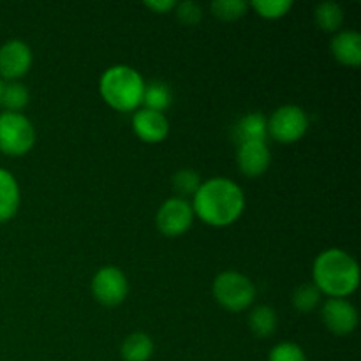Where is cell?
<instances>
[{
    "label": "cell",
    "instance_id": "cell-15",
    "mask_svg": "<svg viewBox=\"0 0 361 361\" xmlns=\"http://www.w3.org/2000/svg\"><path fill=\"white\" fill-rule=\"evenodd\" d=\"M267 136L268 120L261 113H249L236 126L238 145L245 143V141H267Z\"/></svg>",
    "mask_w": 361,
    "mask_h": 361
},
{
    "label": "cell",
    "instance_id": "cell-8",
    "mask_svg": "<svg viewBox=\"0 0 361 361\" xmlns=\"http://www.w3.org/2000/svg\"><path fill=\"white\" fill-rule=\"evenodd\" d=\"M129 286L127 279L116 267H104L92 281V293L95 300L106 307H115L126 300Z\"/></svg>",
    "mask_w": 361,
    "mask_h": 361
},
{
    "label": "cell",
    "instance_id": "cell-23",
    "mask_svg": "<svg viewBox=\"0 0 361 361\" xmlns=\"http://www.w3.org/2000/svg\"><path fill=\"white\" fill-rule=\"evenodd\" d=\"M247 7L249 4L243 2V0H215L212 4V11H214L215 16L219 20H226V21H233L238 20L245 14Z\"/></svg>",
    "mask_w": 361,
    "mask_h": 361
},
{
    "label": "cell",
    "instance_id": "cell-19",
    "mask_svg": "<svg viewBox=\"0 0 361 361\" xmlns=\"http://www.w3.org/2000/svg\"><path fill=\"white\" fill-rule=\"evenodd\" d=\"M316 23L324 32H337L344 23V11L335 2H323L316 7Z\"/></svg>",
    "mask_w": 361,
    "mask_h": 361
},
{
    "label": "cell",
    "instance_id": "cell-10",
    "mask_svg": "<svg viewBox=\"0 0 361 361\" xmlns=\"http://www.w3.org/2000/svg\"><path fill=\"white\" fill-rule=\"evenodd\" d=\"M323 321L335 335H349L358 326V312L344 298H330L323 307Z\"/></svg>",
    "mask_w": 361,
    "mask_h": 361
},
{
    "label": "cell",
    "instance_id": "cell-27",
    "mask_svg": "<svg viewBox=\"0 0 361 361\" xmlns=\"http://www.w3.org/2000/svg\"><path fill=\"white\" fill-rule=\"evenodd\" d=\"M145 6L148 7V9L155 11V13H168V11L175 9L176 7V2H173V0H148V2H145Z\"/></svg>",
    "mask_w": 361,
    "mask_h": 361
},
{
    "label": "cell",
    "instance_id": "cell-22",
    "mask_svg": "<svg viewBox=\"0 0 361 361\" xmlns=\"http://www.w3.org/2000/svg\"><path fill=\"white\" fill-rule=\"evenodd\" d=\"M201 178L194 169H182L173 175V189L180 196H194L201 187Z\"/></svg>",
    "mask_w": 361,
    "mask_h": 361
},
{
    "label": "cell",
    "instance_id": "cell-14",
    "mask_svg": "<svg viewBox=\"0 0 361 361\" xmlns=\"http://www.w3.org/2000/svg\"><path fill=\"white\" fill-rule=\"evenodd\" d=\"M20 207V187L6 169H0V222H6L16 215Z\"/></svg>",
    "mask_w": 361,
    "mask_h": 361
},
{
    "label": "cell",
    "instance_id": "cell-9",
    "mask_svg": "<svg viewBox=\"0 0 361 361\" xmlns=\"http://www.w3.org/2000/svg\"><path fill=\"white\" fill-rule=\"evenodd\" d=\"M32 66V51L23 41H7L0 48V76L6 80H18L25 76Z\"/></svg>",
    "mask_w": 361,
    "mask_h": 361
},
{
    "label": "cell",
    "instance_id": "cell-4",
    "mask_svg": "<svg viewBox=\"0 0 361 361\" xmlns=\"http://www.w3.org/2000/svg\"><path fill=\"white\" fill-rule=\"evenodd\" d=\"M214 296L229 312H242L252 305L256 288L252 281L238 271H224L214 281Z\"/></svg>",
    "mask_w": 361,
    "mask_h": 361
},
{
    "label": "cell",
    "instance_id": "cell-13",
    "mask_svg": "<svg viewBox=\"0 0 361 361\" xmlns=\"http://www.w3.org/2000/svg\"><path fill=\"white\" fill-rule=\"evenodd\" d=\"M331 53L335 60L344 66L358 67L361 63V35L355 30L338 32L331 41Z\"/></svg>",
    "mask_w": 361,
    "mask_h": 361
},
{
    "label": "cell",
    "instance_id": "cell-26",
    "mask_svg": "<svg viewBox=\"0 0 361 361\" xmlns=\"http://www.w3.org/2000/svg\"><path fill=\"white\" fill-rule=\"evenodd\" d=\"M176 18L182 21L183 25H197L203 18V11H201L200 4L187 0V2L176 4Z\"/></svg>",
    "mask_w": 361,
    "mask_h": 361
},
{
    "label": "cell",
    "instance_id": "cell-11",
    "mask_svg": "<svg viewBox=\"0 0 361 361\" xmlns=\"http://www.w3.org/2000/svg\"><path fill=\"white\" fill-rule=\"evenodd\" d=\"M270 159V148L267 141H245L238 145L236 162L240 171L245 176H259L267 173Z\"/></svg>",
    "mask_w": 361,
    "mask_h": 361
},
{
    "label": "cell",
    "instance_id": "cell-5",
    "mask_svg": "<svg viewBox=\"0 0 361 361\" xmlns=\"http://www.w3.org/2000/svg\"><path fill=\"white\" fill-rule=\"evenodd\" d=\"M35 141L30 120L21 113L6 111L0 115V152L11 157L27 154Z\"/></svg>",
    "mask_w": 361,
    "mask_h": 361
},
{
    "label": "cell",
    "instance_id": "cell-21",
    "mask_svg": "<svg viewBox=\"0 0 361 361\" xmlns=\"http://www.w3.org/2000/svg\"><path fill=\"white\" fill-rule=\"evenodd\" d=\"M321 293L314 284H302L293 293V305L298 312L309 314L319 305Z\"/></svg>",
    "mask_w": 361,
    "mask_h": 361
},
{
    "label": "cell",
    "instance_id": "cell-18",
    "mask_svg": "<svg viewBox=\"0 0 361 361\" xmlns=\"http://www.w3.org/2000/svg\"><path fill=\"white\" fill-rule=\"evenodd\" d=\"M171 88L166 83H162V81H154V83L150 85H145L143 102H141V104L147 106V109L162 113L169 104H171Z\"/></svg>",
    "mask_w": 361,
    "mask_h": 361
},
{
    "label": "cell",
    "instance_id": "cell-20",
    "mask_svg": "<svg viewBox=\"0 0 361 361\" xmlns=\"http://www.w3.org/2000/svg\"><path fill=\"white\" fill-rule=\"evenodd\" d=\"M28 95L27 87H23L21 83H7L4 85L2 99H0V104L11 113H18L20 109H23L28 104Z\"/></svg>",
    "mask_w": 361,
    "mask_h": 361
},
{
    "label": "cell",
    "instance_id": "cell-7",
    "mask_svg": "<svg viewBox=\"0 0 361 361\" xmlns=\"http://www.w3.org/2000/svg\"><path fill=\"white\" fill-rule=\"evenodd\" d=\"M192 204L185 197H171L164 201L157 214V228L166 236H180L192 226Z\"/></svg>",
    "mask_w": 361,
    "mask_h": 361
},
{
    "label": "cell",
    "instance_id": "cell-17",
    "mask_svg": "<svg viewBox=\"0 0 361 361\" xmlns=\"http://www.w3.org/2000/svg\"><path fill=\"white\" fill-rule=\"evenodd\" d=\"M249 328L259 338H267L277 330V314L268 305L256 307L249 316Z\"/></svg>",
    "mask_w": 361,
    "mask_h": 361
},
{
    "label": "cell",
    "instance_id": "cell-24",
    "mask_svg": "<svg viewBox=\"0 0 361 361\" xmlns=\"http://www.w3.org/2000/svg\"><path fill=\"white\" fill-rule=\"evenodd\" d=\"M250 6L256 9L259 16L268 18V20H277L288 14V11L293 7L291 0H254Z\"/></svg>",
    "mask_w": 361,
    "mask_h": 361
},
{
    "label": "cell",
    "instance_id": "cell-1",
    "mask_svg": "<svg viewBox=\"0 0 361 361\" xmlns=\"http://www.w3.org/2000/svg\"><path fill=\"white\" fill-rule=\"evenodd\" d=\"M243 207L245 197L242 189L229 178L208 180L194 194V214L215 228L233 224L242 215Z\"/></svg>",
    "mask_w": 361,
    "mask_h": 361
},
{
    "label": "cell",
    "instance_id": "cell-3",
    "mask_svg": "<svg viewBox=\"0 0 361 361\" xmlns=\"http://www.w3.org/2000/svg\"><path fill=\"white\" fill-rule=\"evenodd\" d=\"M102 99L116 111H133L143 102L145 81L129 66H113L99 81Z\"/></svg>",
    "mask_w": 361,
    "mask_h": 361
},
{
    "label": "cell",
    "instance_id": "cell-28",
    "mask_svg": "<svg viewBox=\"0 0 361 361\" xmlns=\"http://www.w3.org/2000/svg\"><path fill=\"white\" fill-rule=\"evenodd\" d=\"M2 92H4V83L0 81V99H2Z\"/></svg>",
    "mask_w": 361,
    "mask_h": 361
},
{
    "label": "cell",
    "instance_id": "cell-25",
    "mask_svg": "<svg viewBox=\"0 0 361 361\" xmlns=\"http://www.w3.org/2000/svg\"><path fill=\"white\" fill-rule=\"evenodd\" d=\"M268 361H307L305 353L293 342H282L270 351Z\"/></svg>",
    "mask_w": 361,
    "mask_h": 361
},
{
    "label": "cell",
    "instance_id": "cell-16",
    "mask_svg": "<svg viewBox=\"0 0 361 361\" xmlns=\"http://www.w3.org/2000/svg\"><path fill=\"white\" fill-rule=\"evenodd\" d=\"M154 355V342L147 334H130L122 344V358L126 361H148Z\"/></svg>",
    "mask_w": 361,
    "mask_h": 361
},
{
    "label": "cell",
    "instance_id": "cell-2",
    "mask_svg": "<svg viewBox=\"0 0 361 361\" xmlns=\"http://www.w3.org/2000/svg\"><path fill=\"white\" fill-rule=\"evenodd\" d=\"M314 286L331 298H344L356 291L360 284V268L355 257L345 250L328 249L314 261Z\"/></svg>",
    "mask_w": 361,
    "mask_h": 361
},
{
    "label": "cell",
    "instance_id": "cell-6",
    "mask_svg": "<svg viewBox=\"0 0 361 361\" xmlns=\"http://www.w3.org/2000/svg\"><path fill=\"white\" fill-rule=\"evenodd\" d=\"M309 129V116L300 106H282L268 120V134L279 143H295L305 136Z\"/></svg>",
    "mask_w": 361,
    "mask_h": 361
},
{
    "label": "cell",
    "instance_id": "cell-12",
    "mask_svg": "<svg viewBox=\"0 0 361 361\" xmlns=\"http://www.w3.org/2000/svg\"><path fill=\"white\" fill-rule=\"evenodd\" d=\"M133 127L136 136L145 143H161L169 133V123L164 113L152 111V109H140L133 116Z\"/></svg>",
    "mask_w": 361,
    "mask_h": 361
}]
</instances>
